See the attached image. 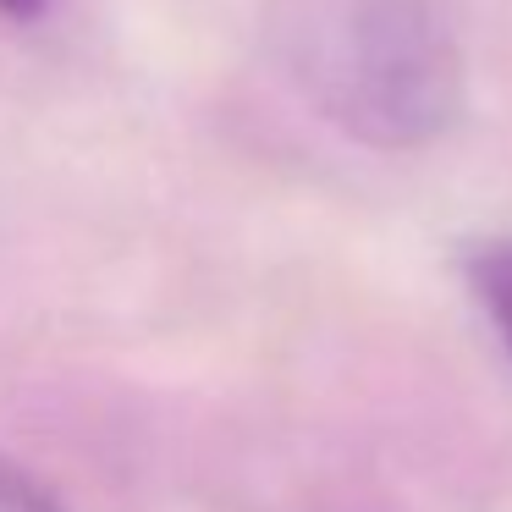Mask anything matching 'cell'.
Returning a JSON list of instances; mask_svg holds the SVG:
<instances>
[{"label":"cell","mask_w":512,"mask_h":512,"mask_svg":"<svg viewBox=\"0 0 512 512\" xmlns=\"http://www.w3.org/2000/svg\"><path fill=\"white\" fill-rule=\"evenodd\" d=\"M303 67L325 111L375 149L435 144L463 111V50L435 0H342Z\"/></svg>","instance_id":"1"},{"label":"cell","mask_w":512,"mask_h":512,"mask_svg":"<svg viewBox=\"0 0 512 512\" xmlns=\"http://www.w3.org/2000/svg\"><path fill=\"white\" fill-rule=\"evenodd\" d=\"M468 281H474L490 325H496V336L507 342V353H512V237H496V243L474 248V259H468Z\"/></svg>","instance_id":"2"},{"label":"cell","mask_w":512,"mask_h":512,"mask_svg":"<svg viewBox=\"0 0 512 512\" xmlns=\"http://www.w3.org/2000/svg\"><path fill=\"white\" fill-rule=\"evenodd\" d=\"M0 512H67V501L39 474H28L23 463L0 457Z\"/></svg>","instance_id":"3"},{"label":"cell","mask_w":512,"mask_h":512,"mask_svg":"<svg viewBox=\"0 0 512 512\" xmlns=\"http://www.w3.org/2000/svg\"><path fill=\"white\" fill-rule=\"evenodd\" d=\"M50 12V0H0V17L6 23H39Z\"/></svg>","instance_id":"4"}]
</instances>
